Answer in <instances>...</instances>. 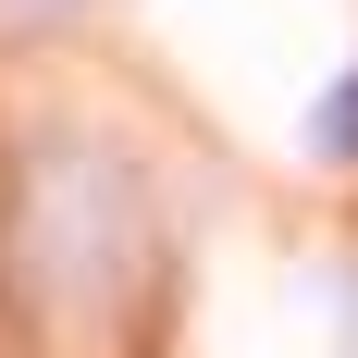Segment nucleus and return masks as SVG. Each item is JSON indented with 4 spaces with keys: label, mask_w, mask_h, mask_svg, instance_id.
I'll use <instances>...</instances> for the list:
<instances>
[{
    "label": "nucleus",
    "mask_w": 358,
    "mask_h": 358,
    "mask_svg": "<svg viewBox=\"0 0 358 358\" xmlns=\"http://www.w3.org/2000/svg\"><path fill=\"white\" fill-rule=\"evenodd\" d=\"M309 136H322L334 161H358V62L334 74V99H322V124H309Z\"/></svg>",
    "instance_id": "f257e3e1"
}]
</instances>
